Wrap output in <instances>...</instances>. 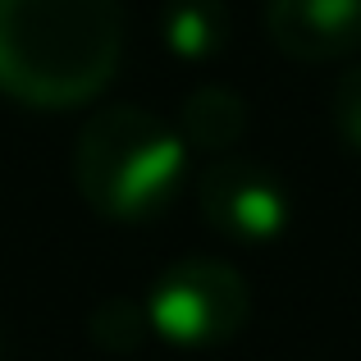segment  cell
<instances>
[{
  "label": "cell",
  "instance_id": "30bf717a",
  "mask_svg": "<svg viewBox=\"0 0 361 361\" xmlns=\"http://www.w3.org/2000/svg\"><path fill=\"white\" fill-rule=\"evenodd\" d=\"M0 361H5V343H0Z\"/></svg>",
  "mask_w": 361,
  "mask_h": 361
},
{
  "label": "cell",
  "instance_id": "3957f363",
  "mask_svg": "<svg viewBox=\"0 0 361 361\" xmlns=\"http://www.w3.org/2000/svg\"><path fill=\"white\" fill-rule=\"evenodd\" d=\"M142 311L160 343L178 348V353H211V348L233 343L247 329L252 288H247L243 270H233L229 261L188 256L160 270Z\"/></svg>",
  "mask_w": 361,
  "mask_h": 361
},
{
  "label": "cell",
  "instance_id": "7a4b0ae2",
  "mask_svg": "<svg viewBox=\"0 0 361 361\" xmlns=\"http://www.w3.org/2000/svg\"><path fill=\"white\" fill-rule=\"evenodd\" d=\"M188 147L142 106H101L73 142L78 197L115 224H151L178 202Z\"/></svg>",
  "mask_w": 361,
  "mask_h": 361
},
{
  "label": "cell",
  "instance_id": "5b68a950",
  "mask_svg": "<svg viewBox=\"0 0 361 361\" xmlns=\"http://www.w3.org/2000/svg\"><path fill=\"white\" fill-rule=\"evenodd\" d=\"M265 32L298 64L343 60L361 46V0H265Z\"/></svg>",
  "mask_w": 361,
  "mask_h": 361
},
{
  "label": "cell",
  "instance_id": "52a82bcc",
  "mask_svg": "<svg viewBox=\"0 0 361 361\" xmlns=\"http://www.w3.org/2000/svg\"><path fill=\"white\" fill-rule=\"evenodd\" d=\"M229 5L224 0H165L160 5V42L174 60L206 64L229 46Z\"/></svg>",
  "mask_w": 361,
  "mask_h": 361
},
{
  "label": "cell",
  "instance_id": "8992f818",
  "mask_svg": "<svg viewBox=\"0 0 361 361\" xmlns=\"http://www.w3.org/2000/svg\"><path fill=\"white\" fill-rule=\"evenodd\" d=\"M247 123H252L247 101L233 87H220V82L188 92L183 106H178V137H183L188 151H202V156H229L247 137Z\"/></svg>",
  "mask_w": 361,
  "mask_h": 361
},
{
  "label": "cell",
  "instance_id": "6da1fadb",
  "mask_svg": "<svg viewBox=\"0 0 361 361\" xmlns=\"http://www.w3.org/2000/svg\"><path fill=\"white\" fill-rule=\"evenodd\" d=\"M123 60L119 0H0V97L27 110H82Z\"/></svg>",
  "mask_w": 361,
  "mask_h": 361
},
{
  "label": "cell",
  "instance_id": "9c48e42d",
  "mask_svg": "<svg viewBox=\"0 0 361 361\" xmlns=\"http://www.w3.org/2000/svg\"><path fill=\"white\" fill-rule=\"evenodd\" d=\"M329 119H334L338 142L361 156V64L334 82V92H329Z\"/></svg>",
  "mask_w": 361,
  "mask_h": 361
},
{
  "label": "cell",
  "instance_id": "ba28073f",
  "mask_svg": "<svg viewBox=\"0 0 361 361\" xmlns=\"http://www.w3.org/2000/svg\"><path fill=\"white\" fill-rule=\"evenodd\" d=\"M147 329H151L147 311H142L133 298H106L87 320L92 343H97L101 353H110V357H133L142 348V338H147Z\"/></svg>",
  "mask_w": 361,
  "mask_h": 361
},
{
  "label": "cell",
  "instance_id": "277c9868",
  "mask_svg": "<svg viewBox=\"0 0 361 361\" xmlns=\"http://www.w3.org/2000/svg\"><path fill=\"white\" fill-rule=\"evenodd\" d=\"M197 211L220 238L238 247H270L293 220V197L270 165L220 156L197 174Z\"/></svg>",
  "mask_w": 361,
  "mask_h": 361
}]
</instances>
